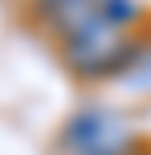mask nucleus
Returning a JSON list of instances; mask_svg holds the SVG:
<instances>
[{
	"label": "nucleus",
	"mask_w": 151,
	"mask_h": 155,
	"mask_svg": "<svg viewBox=\"0 0 151 155\" xmlns=\"http://www.w3.org/2000/svg\"><path fill=\"white\" fill-rule=\"evenodd\" d=\"M65 155H131V127L106 106H86L61 127Z\"/></svg>",
	"instance_id": "f03ea898"
},
{
	"label": "nucleus",
	"mask_w": 151,
	"mask_h": 155,
	"mask_svg": "<svg viewBox=\"0 0 151 155\" xmlns=\"http://www.w3.org/2000/svg\"><path fill=\"white\" fill-rule=\"evenodd\" d=\"M33 4H37L41 12H45V8H57V4H65V0H33Z\"/></svg>",
	"instance_id": "39448f33"
},
{
	"label": "nucleus",
	"mask_w": 151,
	"mask_h": 155,
	"mask_svg": "<svg viewBox=\"0 0 151 155\" xmlns=\"http://www.w3.org/2000/svg\"><path fill=\"white\" fill-rule=\"evenodd\" d=\"M94 16H98V0H65V4H57V8H45L41 21H45V29L53 33L57 41H70L74 33H82Z\"/></svg>",
	"instance_id": "7ed1b4c3"
},
{
	"label": "nucleus",
	"mask_w": 151,
	"mask_h": 155,
	"mask_svg": "<svg viewBox=\"0 0 151 155\" xmlns=\"http://www.w3.org/2000/svg\"><path fill=\"white\" fill-rule=\"evenodd\" d=\"M98 16L106 25H114V29L131 33V25L143 21V4L139 0H98Z\"/></svg>",
	"instance_id": "20e7f679"
},
{
	"label": "nucleus",
	"mask_w": 151,
	"mask_h": 155,
	"mask_svg": "<svg viewBox=\"0 0 151 155\" xmlns=\"http://www.w3.org/2000/svg\"><path fill=\"white\" fill-rule=\"evenodd\" d=\"M61 53H65V65L82 82H98V78H123L127 74L135 53H139V41L131 33L106 25L102 16H94L82 33L61 41Z\"/></svg>",
	"instance_id": "f257e3e1"
}]
</instances>
